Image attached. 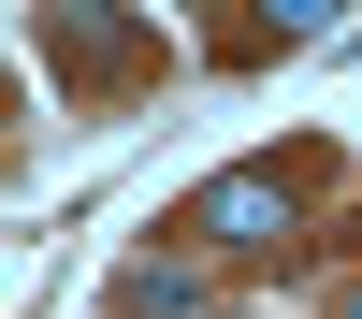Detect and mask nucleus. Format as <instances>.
Returning <instances> with one entry per match:
<instances>
[{
    "label": "nucleus",
    "instance_id": "nucleus-1",
    "mask_svg": "<svg viewBox=\"0 0 362 319\" xmlns=\"http://www.w3.org/2000/svg\"><path fill=\"white\" fill-rule=\"evenodd\" d=\"M174 232H203V247H276L290 232V174H218V189H189Z\"/></svg>",
    "mask_w": 362,
    "mask_h": 319
},
{
    "label": "nucleus",
    "instance_id": "nucleus-2",
    "mask_svg": "<svg viewBox=\"0 0 362 319\" xmlns=\"http://www.w3.org/2000/svg\"><path fill=\"white\" fill-rule=\"evenodd\" d=\"M334 319H362V290H348V305H334Z\"/></svg>",
    "mask_w": 362,
    "mask_h": 319
}]
</instances>
